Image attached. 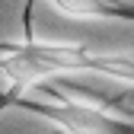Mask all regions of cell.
<instances>
[{
	"instance_id": "1",
	"label": "cell",
	"mask_w": 134,
	"mask_h": 134,
	"mask_svg": "<svg viewBox=\"0 0 134 134\" xmlns=\"http://www.w3.org/2000/svg\"><path fill=\"white\" fill-rule=\"evenodd\" d=\"M42 93L48 99H10L3 109H19L29 112L35 118L54 125V134H134V115L125 112H112L109 105L86 102V99H74V96H61L45 83Z\"/></svg>"
},
{
	"instance_id": "3",
	"label": "cell",
	"mask_w": 134,
	"mask_h": 134,
	"mask_svg": "<svg viewBox=\"0 0 134 134\" xmlns=\"http://www.w3.org/2000/svg\"><path fill=\"white\" fill-rule=\"evenodd\" d=\"M48 3L74 19H134V3L121 0H48Z\"/></svg>"
},
{
	"instance_id": "2",
	"label": "cell",
	"mask_w": 134,
	"mask_h": 134,
	"mask_svg": "<svg viewBox=\"0 0 134 134\" xmlns=\"http://www.w3.org/2000/svg\"><path fill=\"white\" fill-rule=\"evenodd\" d=\"M29 45L35 58L51 70V77H67V74H102L109 80H121L134 86V58L131 54H99L90 51L86 45H70V42H42L32 38Z\"/></svg>"
}]
</instances>
